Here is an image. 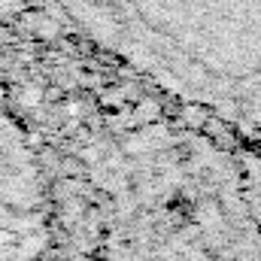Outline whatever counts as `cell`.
I'll return each mask as SVG.
<instances>
[{
    "label": "cell",
    "mask_w": 261,
    "mask_h": 261,
    "mask_svg": "<svg viewBox=\"0 0 261 261\" xmlns=\"http://www.w3.org/2000/svg\"><path fill=\"white\" fill-rule=\"evenodd\" d=\"M103 261H261L237 170H155L130 189Z\"/></svg>",
    "instance_id": "cell-1"
},
{
    "label": "cell",
    "mask_w": 261,
    "mask_h": 261,
    "mask_svg": "<svg viewBox=\"0 0 261 261\" xmlns=\"http://www.w3.org/2000/svg\"><path fill=\"white\" fill-rule=\"evenodd\" d=\"M237 176H240L243 197L249 203V213L261 228V158H252L246 167H237Z\"/></svg>",
    "instance_id": "cell-2"
}]
</instances>
